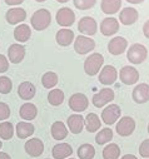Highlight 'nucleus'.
<instances>
[{
    "label": "nucleus",
    "mask_w": 149,
    "mask_h": 159,
    "mask_svg": "<svg viewBox=\"0 0 149 159\" xmlns=\"http://www.w3.org/2000/svg\"><path fill=\"white\" fill-rule=\"evenodd\" d=\"M30 23L35 30H38V31L45 30L52 23V14L47 9H39L31 15Z\"/></svg>",
    "instance_id": "1"
},
{
    "label": "nucleus",
    "mask_w": 149,
    "mask_h": 159,
    "mask_svg": "<svg viewBox=\"0 0 149 159\" xmlns=\"http://www.w3.org/2000/svg\"><path fill=\"white\" fill-rule=\"evenodd\" d=\"M103 64H104V57L100 53H93L84 61V71L89 76H94L100 71Z\"/></svg>",
    "instance_id": "2"
},
{
    "label": "nucleus",
    "mask_w": 149,
    "mask_h": 159,
    "mask_svg": "<svg viewBox=\"0 0 149 159\" xmlns=\"http://www.w3.org/2000/svg\"><path fill=\"white\" fill-rule=\"evenodd\" d=\"M148 55V50L143 44L135 43L133 45H130V48H128L127 52V59L132 63V64H140L147 59Z\"/></svg>",
    "instance_id": "3"
},
{
    "label": "nucleus",
    "mask_w": 149,
    "mask_h": 159,
    "mask_svg": "<svg viewBox=\"0 0 149 159\" xmlns=\"http://www.w3.org/2000/svg\"><path fill=\"white\" fill-rule=\"evenodd\" d=\"M94 48H95V42L90 36L79 35V36H77L75 39H74V50L80 55L90 53Z\"/></svg>",
    "instance_id": "4"
},
{
    "label": "nucleus",
    "mask_w": 149,
    "mask_h": 159,
    "mask_svg": "<svg viewBox=\"0 0 149 159\" xmlns=\"http://www.w3.org/2000/svg\"><path fill=\"white\" fill-rule=\"evenodd\" d=\"M120 114H122V109L118 104H109L102 111V120L104 124L111 125L120 118Z\"/></svg>",
    "instance_id": "5"
},
{
    "label": "nucleus",
    "mask_w": 149,
    "mask_h": 159,
    "mask_svg": "<svg viewBox=\"0 0 149 159\" xmlns=\"http://www.w3.org/2000/svg\"><path fill=\"white\" fill-rule=\"evenodd\" d=\"M114 97L115 95H114L113 89H110V88H103V89H100L98 93H95L93 95L92 102H93L94 107L103 108L104 105L109 104L110 102H113L114 100Z\"/></svg>",
    "instance_id": "6"
},
{
    "label": "nucleus",
    "mask_w": 149,
    "mask_h": 159,
    "mask_svg": "<svg viewBox=\"0 0 149 159\" xmlns=\"http://www.w3.org/2000/svg\"><path fill=\"white\" fill-rule=\"evenodd\" d=\"M88 105H89V99L83 93H74L69 98V108L75 113H82L87 110Z\"/></svg>",
    "instance_id": "7"
},
{
    "label": "nucleus",
    "mask_w": 149,
    "mask_h": 159,
    "mask_svg": "<svg viewBox=\"0 0 149 159\" xmlns=\"http://www.w3.org/2000/svg\"><path fill=\"white\" fill-rule=\"evenodd\" d=\"M99 82L103 85H111L118 79V70L113 65H105L102 68L99 73Z\"/></svg>",
    "instance_id": "8"
},
{
    "label": "nucleus",
    "mask_w": 149,
    "mask_h": 159,
    "mask_svg": "<svg viewBox=\"0 0 149 159\" xmlns=\"http://www.w3.org/2000/svg\"><path fill=\"white\" fill-rule=\"evenodd\" d=\"M119 78H120V82L125 85H133L135 83H138L139 80V71L130 65H125L120 69L119 73Z\"/></svg>",
    "instance_id": "9"
},
{
    "label": "nucleus",
    "mask_w": 149,
    "mask_h": 159,
    "mask_svg": "<svg viewBox=\"0 0 149 159\" xmlns=\"http://www.w3.org/2000/svg\"><path fill=\"white\" fill-rule=\"evenodd\" d=\"M115 129L120 137H129L135 130V120L132 116H123L117 123Z\"/></svg>",
    "instance_id": "10"
},
{
    "label": "nucleus",
    "mask_w": 149,
    "mask_h": 159,
    "mask_svg": "<svg viewBox=\"0 0 149 159\" xmlns=\"http://www.w3.org/2000/svg\"><path fill=\"white\" fill-rule=\"evenodd\" d=\"M78 30L83 35H85V36H92V35L97 34V31H98V24H97V21H95L94 18H92V16H84L78 23Z\"/></svg>",
    "instance_id": "11"
},
{
    "label": "nucleus",
    "mask_w": 149,
    "mask_h": 159,
    "mask_svg": "<svg viewBox=\"0 0 149 159\" xmlns=\"http://www.w3.org/2000/svg\"><path fill=\"white\" fill-rule=\"evenodd\" d=\"M56 23L63 28H69L75 21V14L70 8H60L56 11Z\"/></svg>",
    "instance_id": "12"
},
{
    "label": "nucleus",
    "mask_w": 149,
    "mask_h": 159,
    "mask_svg": "<svg viewBox=\"0 0 149 159\" xmlns=\"http://www.w3.org/2000/svg\"><path fill=\"white\" fill-rule=\"evenodd\" d=\"M128 48V40L123 36H114L108 43V52L111 55H120Z\"/></svg>",
    "instance_id": "13"
},
{
    "label": "nucleus",
    "mask_w": 149,
    "mask_h": 159,
    "mask_svg": "<svg viewBox=\"0 0 149 159\" xmlns=\"http://www.w3.org/2000/svg\"><path fill=\"white\" fill-rule=\"evenodd\" d=\"M119 30V20L115 18H105L100 23V33L104 36H111Z\"/></svg>",
    "instance_id": "14"
},
{
    "label": "nucleus",
    "mask_w": 149,
    "mask_h": 159,
    "mask_svg": "<svg viewBox=\"0 0 149 159\" xmlns=\"http://www.w3.org/2000/svg\"><path fill=\"white\" fill-rule=\"evenodd\" d=\"M24 149H25L26 154H29L30 157L36 158V157H39V155L43 154V152H44V144H43V142L39 138H31V139H29L25 143Z\"/></svg>",
    "instance_id": "15"
},
{
    "label": "nucleus",
    "mask_w": 149,
    "mask_h": 159,
    "mask_svg": "<svg viewBox=\"0 0 149 159\" xmlns=\"http://www.w3.org/2000/svg\"><path fill=\"white\" fill-rule=\"evenodd\" d=\"M133 100L138 104H144L149 102V85L147 83H140L138 84L132 93Z\"/></svg>",
    "instance_id": "16"
},
{
    "label": "nucleus",
    "mask_w": 149,
    "mask_h": 159,
    "mask_svg": "<svg viewBox=\"0 0 149 159\" xmlns=\"http://www.w3.org/2000/svg\"><path fill=\"white\" fill-rule=\"evenodd\" d=\"M66 124H68V129L73 134H79L84 129V118L82 114H73L68 118Z\"/></svg>",
    "instance_id": "17"
},
{
    "label": "nucleus",
    "mask_w": 149,
    "mask_h": 159,
    "mask_svg": "<svg viewBox=\"0 0 149 159\" xmlns=\"http://www.w3.org/2000/svg\"><path fill=\"white\" fill-rule=\"evenodd\" d=\"M5 19L10 25H16L26 19V11L23 8H11L7 11Z\"/></svg>",
    "instance_id": "18"
},
{
    "label": "nucleus",
    "mask_w": 149,
    "mask_h": 159,
    "mask_svg": "<svg viewBox=\"0 0 149 159\" xmlns=\"http://www.w3.org/2000/svg\"><path fill=\"white\" fill-rule=\"evenodd\" d=\"M25 57V48L21 44H11L8 49V59L13 64H19Z\"/></svg>",
    "instance_id": "19"
},
{
    "label": "nucleus",
    "mask_w": 149,
    "mask_h": 159,
    "mask_svg": "<svg viewBox=\"0 0 149 159\" xmlns=\"http://www.w3.org/2000/svg\"><path fill=\"white\" fill-rule=\"evenodd\" d=\"M74 39H75L74 31L71 29H68V28L60 29L55 35V40L60 47H69L74 42Z\"/></svg>",
    "instance_id": "20"
},
{
    "label": "nucleus",
    "mask_w": 149,
    "mask_h": 159,
    "mask_svg": "<svg viewBox=\"0 0 149 159\" xmlns=\"http://www.w3.org/2000/svg\"><path fill=\"white\" fill-rule=\"evenodd\" d=\"M138 18H139L138 10L132 8V7L124 8L119 14V21L123 25H132L138 20Z\"/></svg>",
    "instance_id": "21"
},
{
    "label": "nucleus",
    "mask_w": 149,
    "mask_h": 159,
    "mask_svg": "<svg viewBox=\"0 0 149 159\" xmlns=\"http://www.w3.org/2000/svg\"><path fill=\"white\" fill-rule=\"evenodd\" d=\"M36 89L33 83L30 82H23L18 87V94L23 100H31L35 97Z\"/></svg>",
    "instance_id": "22"
},
{
    "label": "nucleus",
    "mask_w": 149,
    "mask_h": 159,
    "mask_svg": "<svg viewBox=\"0 0 149 159\" xmlns=\"http://www.w3.org/2000/svg\"><path fill=\"white\" fill-rule=\"evenodd\" d=\"M52 154H53V158L54 159H65V158H68V157H70L73 154V148L68 143L55 144L53 147Z\"/></svg>",
    "instance_id": "23"
},
{
    "label": "nucleus",
    "mask_w": 149,
    "mask_h": 159,
    "mask_svg": "<svg viewBox=\"0 0 149 159\" xmlns=\"http://www.w3.org/2000/svg\"><path fill=\"white\" fill-rule=\"evenodd\" d=\"M19 115H20V118L24 119V120L30 122L33 119H35L36 115H38V108H36L35 104H33V103H24L20 107Z\"/></svg>",
    "instance_id": "24"
},
{
    "label": "nucleus",
    "mask_w": 149,
    "mask_h": 159,
    "mask_svg": "<svg viewBox=\"0 0 149 159\" xmlns=\"http://www.w3.org/2000/svg\"><path fill=\"white\" fill-rule=\"evenodd\" d=\"M122 0H102V11L106 15H113L120 10Z\"/></svg>",
    "instance_id": "25"
},
{
    "label": "nucleus",
    "mask_w": 149,
    "mask_h": 159,
    "mask_svg": "<svg viewBox=\"0 0 149 159\" xmlns=\"http://www.w3.org/2000/svg\"><path fill=\"white\" fill-rule=\"evenodd\" d=\"M31 36V29L26 24H20L14 29V38L19 43H25L28 42Z\"/></svg>",
    "instance_id": "26"
},
{
    "label": "nucleus",
    "mask_w": 149,
    "mask_h": 159,
    "mask_svg": "<svg viewBox=\"0 0 149 159\" xmlns=\"http://www.w3.org/2000/svg\"><path fill=\"white\" fill-rule=\"evenodd\" d=\"M50 132H52V137L55 140H63V139H65L68 137V128L60 120H56V122H54L52 124Z\"/></svg>",
    "instance_id": "27"
},
{
    "label": "nucleus",
    "mask_w": 149,
    "mask_h": 159,
    "mask_svg": "<svg viewBox=\"0 0 149 159\" xmlns=\"http://www.w3.org/2000/svg\"><path fill=\"white\" fill-rule=\"evenodd\" d=\"M100 118L95 113H89L84 119V127L89 133H95L100 129Z\"/></svg>",
    "instance_id": "28"
},
{
    "label": "nucleus",
    "mask_w": 149,
    "mask_h": 159,
    "mask_svg": "<svg viewBox=\"0 0 149 159\" xmlns=\"http://www.w3.org/2000/svg\"><path fill=\"white\" fill-rule=\"evenodd\" d=\"M34 125L29 122H19L16 124V135L19 139H25L29 138L30 135L34 134Z\"/></svg>",
    "instance_id": "29"
},
{
    "label": "nucleus",
    "mask_w": 149,
    "mask_h": 159,
    "mask_svg": "<svg viewBox=\"0 0 149 159\" xmlns=\"http://www.w3.org/2000/svg\"><path fill=\"white\" fill-rule=\"evenodd\" d=\"M120 157V148L118 144L110 143L103 149V158L104 159H118Z\"/></svg>",
    "instance_id": "30"
},
{
    "label": "nucleus",
    "mask_w": 149,
    "mask_h": 159,
    "mask_svg": "<svg viewBox=\"0 0 149 159\" xmlns=\"http://www.w3.org/2000/svg\"><path fill=\"white\" fill-rule=\"evenodd\" d=\"M58 82H59V78H58L56 73H54V71H47L42 78V84L47 89L54 88L58 84Z\"/></svg>",
    "instance_id": "31"
},
{
    "label": "nucleus",
    "mask_w": 149,
    "mask_h": 159,
    "mask_svg": "<svg viewBox=\"0 0 149 159\" xmlns=\"http://www.w3.org/2000/svg\"><path fill=\"white\" fill-rule=\"evenodd\" d=\"M48 102L53 107H59L64 102V92L60 89H52L48 94Z\"/></svg>",
    "instance_id": "32"
},
{
    "label": "nucleus",
    "mask_w": 149,
    "mask_h": 159,
    "mask_svg": "<svg viewBox=\"0 0 149 159\" xmlns=\"http://www.w3.org/2000/svg\"><path fill=\"white\" fill-rule=\"evenodd\" d=\"M113 139V130L110 128H103L100 129V132H98V134L95 135V142L99 145L106 144Z\"/></svg>",
    "instance_id": "33"
},
{
    "label": "nucleus",
    "mask_w": 149,
    "mask_h": 159,
    "mask_svg": "<svg viewBox=\"0 0 149 159\" xmlns=\"http://www.w3.org/2000/svg\"><path fill=\"white\" fill-rule=\"evenodd\" d=\"M95 155V149L92 144H82L78 148V157L79 159H93Z\"/></svg>",
    "instance_id": "34"
},
{
    "label": "nucleus",
    "mask_w": 149,
    "mask_h": 159,
    "mask_svg": "<svg viewBox=\"0 0 149 159\" xmlns=\"http://www.w3.org/2000/svg\"><path fill=\"white\" fill-rule=\"evenodd\" d=\"M14 135V127L10 122H3L0 123V138L4 140L11 139Z\"/></svg>",
    "instance_id": "35"
},
{
    "label": "nucleus",
    "mask_w": 149,
    "mask_h": 159,
    "mask_svg": "<svg viewBox=\"0 0 149 159\" xmlns=\"http://www.w3.org/2000/svg\"><path fill=\"white\" fill-rule=\"evenodd\" d=\"M13 89V82L9 76H0V94H9Z\"/></svg>",
    "instance_id": "36"
},
{
    "label": "nucleus",
    "mask_w": 149,
    "mask_h": 159,
    "mask_svg": "<svg viewBox=\"0 0 149 159\" xmlns=\"http://www.w3.org/2000/svg\"><path fill=\"white\" fill-rule=\"evenodd\" d=\"M73 3L74 7L78 8L79 10H88L95 5L97 0H73Z\"/></svg>",
    "instance_id": "37"
},
{
    "label": "nucleus",
    "mask_w": 149,
    "mask_h": 159,
    "mask_svg": "<svg viewBox=\"0 0 149 159\" xmlns=\"http://www.w3.org/2000/svg\"><path fill=\"white\" fill-rule=\"evenodd\" d=\"M10 116V108L7 103L0 102V120H5Z\"/></svg>",
    "instance_id": "38"
},
{
    "label": "nucleus",
    "mask_w": 149,
    "mask_h": 159,
    "mask_svg": "<svg viewBox=\"0 0 149 159\" xmlns=\"http://www.w3.org/2000/svg\"><path fill=\"white\" fill-rule=\"evenodd\" d=\"M139 154L143 158L149 159V139H145L142 142V144L139 145Z\"/></svg>",
    "instance_id": "39"
},
{
    "label": "nucleus",
    "mask_w": 149,
    "mask_h": 159,
    "mask_svg": "<svg viewBox=\"0 0 149 159\" xmlns=\"http://www.w3.org/2000/svg\"><path fill=\"white\" fill-rule=\"evenodd\" d=\"M9 69V59L3 55V54H0V73H5L8 71Z\"/></svg>",
    "instance_id": "40"
},
{
    "label": "nucleus",
    "mask_w": 149,
    "mask_h": 159,
    "mask_svg": "<svg viewBox=\"0 0 149 159\" xmlns=\"http://www.w3.org/2000/svg\"><path fill=\"white\" fill-rule=\"evenodd\" d=\"M5 4L10 5V7H15V5H20L24 0H4Z\"/></svg>",
    "instance_id": "41"
},
{
    "label": "nucleus",
    "mask_w": 149,
    "mask_h": 159,
    "mask_svg": "<svg viewBox=\"0 0 149 159\" xmlns=\"http://www.w3.org/2000/svg\"><path fill=\"white\" fill-rule=\"evenodd\" d=\"M143 34H144L145 38L149 39V20H147L144 23V25H143Z\"/></svg>",
    "instance_id": "42"
},
{
    "label": "nucleus",
    "mask_w": 149,
    "mask_h": 159,
    "mask_svg": "<svg viewBox=\"0 0 149 159\" xmlns=\"http://www.w3.org/2000/svg\"><path fill=\"white\" fill-rule=\"evenodd\" d=\"M0 159H11L10 155L8 153H4V152H0Z\"/></svg>",
    "instance_id": "43"
},
{
    "label": "nucleus",
    "mask_w": 149,
    "mask_h": 159,
    "mask_svg": "<svg viewBox=\"0 0 149 159\" xmlns=\"http://www.w3.org/2000/svg\"><path fill=\"white\" fill-rule=\"evenodd\" d=\"M120 159H138L135 155H133V154H125V155H123Z\"/></svg>",
    "instance_id": "44"
},
{
    "label": "nucleus",
    "mask_w": 149,
    "mask_h": 159,
    "mask_svg": "<svg viewBox=\"0 0 149 159\" xmlns=\"http://www.w3.org/2000/svg\"><path fill=\"white\" fill-rule=\"evenodd\" d=\"M127 2H128L129 4H140V3L144 2V0H127Z\"/></svg>",
    "instance_id": "45"
},
{
    "label": "nucleus",
    "mask_w": 149,
    "mask_h": 159,
    "mask_svg": "<svg viewBox=\"0 0 149 159\" xmlns=\"http://www.w3.org/2000/svg\"><path fill=\"white\" fill-rule=\"evenodd\" d=\"M56 2H59V3H68L69 0H56Z\"/></svg>",
    "instance_id": "46"
},
{
    "label": "nucleus",
    "mask_w": 149,
    "mask_h": 159,
    "mask_svg": "<svg viewBox=\"0 0 149 159\" xmlns=\"http://www.w3.org/2000/svg\"><path fill=\"white\" fill-rule=\"evenodd\" d=\"M35 2H38V3H44V2H47V0H35Z\"/></svg>",
    "instance_id": "47"
},
{
    "label": "nucleus",
    "mask_w": 149,
    "mask_h": 159,
    "mask_svg": "<svg viewBox=\"0 0 149 159\" xmlns=\"http://www.w3.org/2000/svg\"><path fill=\"white\" fill-rule=\"evenodd\" d=\"M2 147H3V143H2V140H0V149H2Z\"/></svg>",
    "instance_id": "48"
},
{
    "label": "nucleus",
    "mask_w": 149,
    "mask_h": 159,
    "mask_svg": "<svg viewBox=\"0 0 149 159\" xmlns=\"http://www.w3.org/2000/svg\"><path fill=\"white\" fill-rule=\"evenodd\" d=\"M148 133H149V124H148Z\"/></svg>",
    "instance_id": "49"
},
{
    "label": "nucleus",
    "mask_w": 149,
    "mask_h": 159,
    "mask_svg": "<svg viewBox=\"0 0 149 159\" xmlns=\"http://www.w3.org/2000/svg\"><path fill=\"white\" fill-rule=\"evenodd\" d=\"M69 159H74V158H69Z\"/></svg>",
    "instance_id": "50"
}]
</instances>
